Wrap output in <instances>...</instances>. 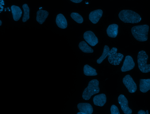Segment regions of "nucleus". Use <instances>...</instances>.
Masks as SVG:
<instances>
[{
  "label": "nucleus",
  "instance_id": "nucleus-1",
  "mask_svg": "<svg viewBox=\"0 0 150 114\" xmlns=\"http://www.w3.org/2000/svg\"><path fill=\"white\" fill-rule=\"evenodd\" d=\"M118 16L120 20L125 23H138L141 20L140 15L131 10H122L120 12Z\"/></svg>",
  "mask_w": 150,
  "mask_h": 114
},
{
  "label": "nucleus",
  "instance_id": "nucleus-2",
  "mask_svg": "<svg viewBox=\"0 0 150 114\" xmlns=\"http://www.w3.org/2000/svg\"><path fill=\"white\" fill-rule=\"evenodd\" d=\"M149 26L147 25L135 26L131 29V32L134 38L140 42H144L148 39Z\"/></svg>",
  "mask_w": 150,
  "mask_h": 114
},
{
  "label": "nucleus",
  "instance_id": "nucleus-3",
  "mask_svg": "<svg viewBox=\"0 0 150 114\" xmlns=\"http://www.w3.org/2000/svg\"><path fill=\"white\" fill-rule=\"evenodd\" d=\"M98 85L99 82L97 80L93 79L90 81L87 87L83 91V98L86 100H88L91 96L98 93L100 91Z\"/></svg>",
  "mask_w": 150,
  "mask_h": 114
},
{
  "label": "nucleus",
  "instance_id": "nucleus-4",
  "mask_svg": "<svg viewBox=\"0 0 150 114\" xmlns=\"http://www.w3.org/2000/svg\"><path fill=\"white\" fill-rule=\"evenodd\" d=\"M148 56L144 51H139L137 56V62L139 69L144 73L150 72V64L147 63Z\"/></svg>",
  "mask_w": 150,
  "mask_h": 114
},
{
  "label": "nucleus",
  "instance_id": "nucleus-5",
  "mask_svg": "<svg viewBox=\"0 0 150 114\" xmlns=\"http://www.w3.org/2000/svg\"><path fill=\"white\" fill-rule=\"evenodd\" d=\"M117 49L112 48L110 50L108 55V61L111 64L114 65H119L122 61L123 55L120 53H117Z\"/></svg>",
  "mask_w": 150,
  "mask_h": 114
},
{
  "label": "nucleus",
  "instance_id": "nucleus-6",
  "mask_svg": "<svg viewBox=\"0 0 150 114\" xmlns=\"http://www.w3.org/2000/svg\"><path fill=\"white\" fill-rule=\"evenodd\" d=\"M122 81L130 93H133L136 91L137 87L136 84L129 75H126L123 79Z\"/></svg>",
  "mask_w": 150,
  "mask_h": 114
},
{
  "label": "nucleus",
  "instance_id": "nucleus-7",
  "mask_svg": "<svg viewBox=\"0 0 150 114\" xmlns=\"http://www.w3.org/2000/svg\"><path fill=\"white\" fill-rule=\"evenodd\" d=\"M118 101L121 109L124 114H131L132 113V110L129 108L128 101L124 95H120L118 97Z\"/></svg>",
  "mask_w": 150,
  "mask_h": 114
},
{
  "label": "nucleus",
  "instance_id": "nucleus-8",
  "mask_svg": "<svg viewBox=\"0 0 150 114\" xmlns=\"http://www.w3.org/2000/svg\"><path fill=\"white\" fill-rule=\"evenodd\" d=\"M83 38L92 46H95L98 42L97 38L94 34L91 31H87L84 33Z\"/></svg>",
  "mask_w": 150,
  "mask_h": 114
},
{
  "label": "nucleus",
  "instance_id": "nucleus-9",
  "mask_svg": "<svg viewBox=\"0 0 150 114\" xmlns=\"http://www.w3.org/2000/svg\"><path fill=\"white\" fill-rule=\"evenodd\" d=\"M135 66V63L132 58L129 56H126L123 65L121 68V71L125 72L133 69Z\"/></svg>",
  "mask_w": 150,
  "mask_h": 114
},
{
  "label": "nucleus",
  "instance_id": "nucleus-10",
  "mask_svg": "<svg viewBox=\"0 0 150 114\" xmlns=\"http://www.w3.org/2000/svg\"><path fill=\"white\" fill-rule=\"evenodd\" d=\"M103 11L101 9H98L91 11L89 14V20L93 24L98 22L103 14Z\"/></svg>",
  "mask_w": 150,
  "mask_h": 114
},
{
  "label": "nucleus",
  "instance_id": "nucleus-11",
  "mask_svg": "<svg viewBox=\"0 0 150 114\" xmlns=\"http://www.w3.org/2000/svg\"><path fill=\"white\" fill-rule=\"evenodd\" d=\"M77 108L80 112L85 114H91L93 111L92 106L88 103H80L77 105Z\"/></svg>",
  "mask_w": 150,
  "mask_h": 114
},
{
  "label": "nucleus",
  "instance_id": "nucleus-12",
  "mask_svg": "<svg viewBox=\"0 0 150 114\" xmlns=\"http://www.w3.org/2000/svg\"><path fill=\"white\" fill-rule=\"evenodd\" d=\"M93 101L95 105L102 106L106 101V95L104 94H101L95 96L93 97Z\"/></svg>",
  "mask_w": 150,
  "mask_h": 114
},
{
  "label": "nucleus",
  "instance_id": "nucleus-13",
  "mask_svg": "<svg viewBox=\"0 0 150 114\" xmlns=\"http://www.w3.org/2000/svg\"><path fill=\"white\" fill-rule=\"evenodd\" d=\"M56 23L57 26L60 28L64 29L67 27V20L63 15L62 14H59L57 15Z\"/></svg>",
  "mask_w": 150,
  "mask_h": 114
},
{
  "label": "nucleus",
  "instance_id": "nucleus-14",
  "mask_svg": "<svg viewBox=\"0 0 150 114\" xmlns=\"http://www.w3.org/2000/svg\"><path fill=\"white\" fill-rule=\"evenodd\" d=\"M118 25L115 24L110 25L107 29V33L108 36L112 38L115 37L118 34Z\"/></svg>",
  "mask_w": 150,
  "mask_h": 114
},
{
  "label": "nucleus",
  "instance_id": "nucleus-15",
  "mask_svg": "<svg viewBox=\"0 0 150 114\" xmlns=\"http://www.w3.org/2000/svg\"><path fill=\"white\" fill-rule=\"evenodd\" d=\"M48 14V12L46 11L42 10L38 11L37 12V21L40 24H42L47 18Z\"/></svg>",
  "mask_w": 150,
  "mask_h": 114
},
{
  "label": "nucleus",
  "instance_id": "nucleus-16",
  "mask_svg": "<svg viewBox=\"0 0 150 114\" xmlns=\"http://www.w3.org/2000/svg\"><path fill=\"white\" fill-rule=\"evenodd\" d=\"M139 89L140 91L143 93L150 90V79H140Z\"/></svg>",
  "mask_w": 150,
  "mask_h": 114
},
{
  "label": "nucleus",
  "instance_id": "nucleus-17",
  "mask_svg": "<svg viewBox=\"0 0 150 114\" xmlns=\"http://www.w3.org/2000/svg\"><path fill=\"white\" fill-rule=\"evenodd\" d=\"M11 8L13 20L15 21H18L21 16V10L19 7L15 5L12 6Z\"/></svg>",
  "mask_w": 150,
  "mask_h": 114
},
{
  "label": "nucleus",
  "instance_id": "nucleus-18",
  "mask_svg": "<svg viewBox=\"0 0 150 114\" xmlns=\"http://www.w3.org/2000/svg\"><path fill=\"white\" fill-rule=\"evenodd\" d=\"M83 70L84 74L86 76H95L97 75L96 70L88 65L84 66Z\"/></svg>",
  "mask_w": 150,
  "mask_h": 114
},
{
  "label": "nucleus",
  "instance_id": "nucleus-19",
  "mask_svg": "<svg viewBox=\"0 0 150 114\" xmlns=\"http://www.w3.org/2000/svg\"><path fill=\"white\" fill-rule=\"evenodd\" d=\"M79 46L80 49L83 52L92 53L93 52V50L84 41L80 42Z\"/></svg>",
  "mask_w": 150,
  "mask_h": 114
},
{
  "label": "nucleus",
  "instance_id": "nucleus-20",
  "mask_svg": "<svg viewBox=\"0 0 150 114\" xmlns=\"http://www.w3.org/2000/svg\"><path fill=\"white\" fill-rule=\"evenodd\" d=\"M110 49L107 45L105 46L103 54L97 60V62L98 64H100L108 56Z\"/></svg>",
  "mask_w": 150,
  "mask_h": 114
},
{
  "label": "nucleus",
  "instance_id": "nucleus-21",
  "mask_svg": "<svg viewBox=\"0 0 150 114\" xmlns=\"http://www.w3.org/2000/svg\"><path fill=\"white\" fill-rule=\"evenodd\" d=\"M22 8L24 11L22 21L23 22H25L29 18V8L26 4H24L22 6Z\"/></svg>",
  "mask_w": 150,
  "mask_h": 114
},
{
  "label": "nucleus",
  "instance_id": "nucleus-22",
  "mask_svg": "<svg viewBox=\"0 0 150 114\" xmlns=\"http://www.w3.org/2000/svg\"><path fill=\"white\" fill-rule=\"evenodd\" d=\"M71 18L76 22L79 23H81L83 21L82 17L77 13L73 12L71 13Z\"/></svg>",
  "mask_w": 150,
  "mask_h": 114
},
{
  "label": "nucleus",
  "instance_id": "nucleus-23",
  "mask_svg": "<svg viewBox=\"0 0 150 114\" xmlns=\"http://www.w3.org/2000/svg\"><path fill=\"white\" fill-rule=\"evenodd\" d=\"M111 114H120V113L118 108L115 105H112L110 108Z\"/></svg>",
  "mask_w": 150,
  "mask_h": 114
},
{
  "label": "nucleus",
  "instance_id": "nucleus-24",
  "mask_svg": "<svg viewBox=\"0 0 150 114\" xmlns=\"http://www.w3.org/2000/svg\"><path fill=\"white\" fill-rule=\"evenodd\" d=\"M73 2L78 3L81 2L83 0H70Z\"/></svg>",
  "mask_w": 150,
  "mask_h": 114
},
{
  "label": "nucleus",
  "instance_id": "nucleus-25",
  "mask_svg": "<svg viewBox=\"0 0 150 114\" xmlns=\"http://www.w3.org/2000/svg\"><path fill=\"white\" fill-rule=\"evenodd\" d=\"M138 114H146V112L143 110H139L138 113Z\"/></svg>",
  "mask_w": 150,
  "mask_h": 114
},
{
  "label": "nucleus",
  "instance_id": "nucleus-26",
  "mask_svg": "<svg viewBox=\"0 0 150 114\" xmlns=\"http://www.w3.org/2000/svg\"><path fill=\"white\" fill-rule=\"evenodd\" d=\"M77 114H85V113L83 112H79L77 113Z\"/></svg>",
  "mask_w": 150,
  "mask_h": 114
},
{
  "label": "nucleus",
  "instance_id": "nucleus-27",
  "mask_svg": "<svg viewBox=\"0 0 150 114\" xmlns=\"http://www.w3.org/2000/svg\"><path fill=\"white\" fill-rule=\"evenodd\" d=\"M146 112V114H149L148 111V110H147Z\"/></svg>",
  "mask_w": 150,
  "mask_h": 114
},
{
  "label": "nucleus",
  "instance_id": "nucleus-28",
  "mask_svg": "<svg viewBox=\"0 0 150 114\" xmlns=\"http://www.w3.org/2000/svg\"><path fill=\"white\" fill-rule=\"evenodd\" d=\"M2 24V22L1 20H0V26H1Z\"/></svg>",
  "mask_w": 150,
  "mask_h": 114
}]
</instances>
